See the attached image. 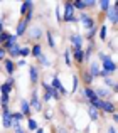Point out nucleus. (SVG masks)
Here are the masks:
<instances>
[{
    "mask_svg": "<svg viewBox=\"0 0 118 133\" xmlns=\"http://www.w3.org/2000/svg\"><path fill=\"white\" fill-rule=\"evenodd\" d=\"M83 94L86 96V99H88L89 103H93L95 99H98V98H96V93H95V91H93L91 88H86V89H83Z\"/></svg>",
    "mask_w": 118,
    "mask_h": 133,
    "instance_id": "obj_14",
    "label": "nucleus"
},
{
    "mask_svg": "<svg viewBox=\"0 0 118 133\" xmlns=\"http://www.w3.org/2000/svg\"><path fill=\"white\" fill-rule=\"evenodd\" d=\"M27 20L25 19H22L20 20L19 24H17V36H24V34H25V30H27Z\"/></svg>",
    "mask_w": 118,
    "mask_h": 133,
    "instance_id": "obj_13",
    "label": "nucleus"
},
{
    "mask_svg": "<svg viewBox=\"0 0 118 133\" xmlns=\"http://www.w3.org/2000/svg\"><path fill=\"white\" fill-rule=\"evenodd\" d=\"M29 72H30V81L36 84L37 81H39V72H37V69L34 68V66H30V69H29Z\"/></svg>",
    "mask_w": 118,
    "mask_h": 133,
    "instance_id": "obj_18",
    "label": "nucleus"
},
{
    "mask_svg": "<svg viewBox=\"0 0 118 133\" xmlns=\"http://www.w3.org/2000/svg\"><path fill=\"white\" fill-rule=\"evenodd\" d=\"M83 79H84V83H86V84H91V81H93V76L89 74V72H83Z\"/></svg>",
    "mask_w": 118,
    "mask_h": 133,
    "instance_id": "obj_31",
    "label": "nucleus"
},
{
    "mask_svg": "<svg viewBox=\"0 0 118 133\" xmlns=\"http://www.w3.org/2000/svg\"><path fill=\"white\" fill-rule=\"evenodd\" d=\"M42 88L46 89V93L49 94V96L53 98V99H59V93H57V91L53 88V86H49L47 83H42Z\"/></svg>",
    "mask_w": 118,
    "mask_h": 133,
    "instance_id": "obj_10",
    "label": "nucleus"
},
{
    "mask_svg": "<svg viewBox=\"0 0 118 133\" xmlns=\"http://www.w3.org/2000/svg\"><path fill=\"white\" fill-rule=\"evenodd\" d=\"M108 133H116V130H115V127H112V128H110V130H108Z\"/></svg>",
    "mask_w": 118,
    "mask_h": 133,
    "instance_id": "obj_43",
    "label": "nucleus"
},
{
    "mask_svg": "<svg viewBox=\"0 0 118 133\" xmlns=\"http://www.w3.org/2000/svg\"><path fill=\"white\" fill-rule=\"evenodd\" d=\"M89 74L93 76V78H98V76H101V78H105V74H103V71L100 69V64L98 62H91V66H89Z\"/></svg>",
    "mask_w": 118,
    "mask_h": 133,
    "instance_id": "obj_5",
    "label": "nucleus"
},
{
    "mask_svg": "<svg viewBox=\"0 0 118 133\" xmlns=\"http://www.w3.org/2000/svg\"><path fill=\"white\" fill-rule=\"evenodd\" d=\"M36 133H44V131L41 130V128H37V130H36Z\"/></svg>",
    "mask_w": 118,
    "mask_h": 133,
    "instance_id": "obj_44",
    "label": "nucleus"
},
{
    "mask_svg": "<svg viewBox=\"0 0 118 133\" xmlns=\"http://www.w3.org/2000/svg\"><path fill=\"white\" fill-rule=\"evenodd\" d=\"M73 7L74 10H84L89 7H95V2H73Z\"/></svg>",
    "mask_w": 118,
    "mask_h": 133,
    "instance_id": "obj_9",
    "label": "nucleus"
},
{
    "mask_svg": "<svg viewBox=\"0 0 118 133\" xmlns=\"http://www.w3.org/2000/svg\"><path fill=\"white\" fill-rule=\"evenodd\" d=\"M71 42H73V47H81L83 37H81V36H73V37H71Z\"/></svg>",
    "mask_w": 118,
    "mask_h": 133,
    "instance_id": "obj_21",
    "label": "nucleus"
},
{
    "mask_svg": "<svg viewBox=\"0 0 118 133\" xmlns=\"http://www.w3.org/2000/svg\"><path fill=\"white\" fill-rule=\"evenodd\" d=\"M29 54H30V49H29V47H20L19 56H22V57H27Z\"/></svg>",
    "mask_w": 118,
    "mask_h": 133,
    "instance_id": "obj_28",
    "label": "nucleus"
},
{
    "mask_svg": "<svg viewBox=\"0 0 118 133\" xmlns=\"http://www.w3.org/2000/svg\"><path fill=\"white\" fill-rule=\"evenodd\" d=\"M116 14H118V2H115V5H113L112 9H108V12H106V15H108V19H110L112 24H118Z\"/></svg>",
    "mask_w": 118,
    "mask_h": 133,
    "instance_id": "obj_4",
    "label": "nucleus"
},
{
    "mask_svg": "<svg viewBox=\"0 0 118 133\" xmlns=\"http://www.w3.org/2000/svg\"><path fill=\"white\" fill-rule=\"evenodd\" d=\"M5 83H9V84H12V86H14V78H12V76H10V78H9V79H7V81H5Z\"/></svg>",
    "mask_w": 118,
    "mask_h": 133,
    "instance_id": "obj_39",
    "label": "nucleus"
},
{
    "mask_svg": "<svg viewBox=\"0 0 118 133\" xmlns=\"http://www.w3.org/2000/svg\"><path fill=\"white\" fill-rule=\"evenodd\" d=\"M95 93H96V98H98V99H105V98H108L110 91L108 89H96Z\"/></svg>",
    "mask_w": 118,
    "mask_h": 133,
    "instance_id": "obj_20",
    "label": "nucleus"
},
{
    "mask_svg": "<svg viewBox=\"0 0 118 133\" xmlns=\"http://www.w3.org/2000/svg\"><path fill=\"white\" fill-rule=\"evenodd\" d=\"M101 66H103L101 71H103V74H105V78H108L110 72H115V71H116V64H115V62H113L112 59L108 57V56H106V57L103 59V64H101Z\"/></svg>",
    "mask_w": 118,
    "mask_h": 133,
    "instance_id": "obj_2",
    "label": "nucleus"
},
{
    "mask_svg": "<svg viewBox=\"0 0 118 133\" xmlns=\"http://www.w3.org/2000/svg\"><path fill=\"white\" fill-rule=\"evenodd\" d=\"M37 59H39V61L42 62V66H51V64H49V59H47L46 56H42V54H41V56H39Z\"/></svg>",
    "mask_w": 118,
    "mask_h": 133,
    "instance_id": "obj_34",
    "label": "nucleus"
},
{
    "mask_svg": "<svg viewBox=\"0 0 118 133\" xmlns=\"http://www.w3.org/2000/svg\"><path fill=\"white\" fill-rule=\"evenodd\" d=\"M41 36H42V29H41L39 25L32 27V29L29 30V37L30 39H41Z\"/></svg>",
    "mask_w": 118,
    "mask_h": 133,
    "instance_id": "obj_12",
    "label": "nucleus"
},
{
    "mask_svg": "<svg viewBox=\"0 0 118 133\" xmlns=\"http://www.w3.org/2000/svg\"><path fill=\"white\" fill-rule=\"evenodd\" d=\"M20 113H22L24 116H27V118L30 116V104H29V101H25V99L20 101Z\"/></svg>",
    "mask_w": 118,
    "mask_h": 133,
    "instance_id": "obj_11",
    "label": "nucleus"
},
{
    "mask_svg": "<svg viewBox=\"0 0 118 133\" xmlns=\"http://www.w3.org/2000/svg\"><path fill=\"white\" fill-rule=\"evenodd\" d=\"M30 54H32L34 57H39V56L42 54V49H41V45H39V44H36L32 49H30Z\"/></svg>",
    "mask_w": 118,
    "mask_h": 133,
    "instance_id": "obj_23",
    "label": "nucleus"
},
{
    "mask_svg": "<svg viewBox=\"0 0 118 133\" xmlns=\"http://www.w3.org/2000/svg\"><path fill=\"white\" fill-rule=\"evenodd\" d=\"M3 57H5V49L0 45V61H3Z\"/></svg>",
    "mask_w": 118,
    "mask_h": 133,
    "instance_id": "obj_37",
    "label": "nucleus"
},
{
    "mask_svg": "<svg viewBox=\"0 0 118 133\" xmlns=\"http://www.w3.org/2000/svg\"><path fill=\"white\" fill-rule=\"evenodd\" d=\"M32 7H34L32 2H24L22 5H20V14H22V15H25V14L32 12Z\"/></svg>",
    "mask_w": 118,
    "mask_h": 133,
    "instance_id": "obj_16",
    "label": "nucleus"
},
{
    "mask_svg": "<svg viewBox=\"0 0 118 133\" xmlns=\"http://www.w3.org/2000/svg\"><path fill=\"white\" fill-rule=\"evenodd\" d=\"M76 88H78V78L73 76V91H76Z\"/></svg>",
    "mask_w": 118,
    "mask_h": 133,
    "instance_id": "obj_36",
    "label": "nucleus"
},
{
    "mask_svg": "<svg viewBox=\"0 0 118 133\" xmlns=\"http://www.w3.org/2000/svg\"><path fill=\"white\" fill-rule=\"evenodd\" d=\"M53 88L56 89L59 94H66V88L61 84V81H59L57 76H53Z\"/></svg>",
    "mask_w": 118,
    "mask_h": 133,
    "instance_id": "obj_7",
    "label": "nucleus"
},
{
    "mask_svg": "<svg viewBox=\"0 0 118 133\" xmlns=\"http://www.w3.org/2000/svg\"><path fill=\"white\" fill-rule=\"evenodd\" d=\"M73 56H74V59H76V62L78 64H81L83 61H84V51H83L81 47H73Z\"/></svg>",
    "mask_w": 118,
    "mask_h": 133,
    "instance_id": "obj_6",
    "label": "nucleus"
},
{
    "mask_svg": "<svg viewBox=\"0 0 118 133\" xmlns=\"http://www.w3.org/2000/svg\"><path fill=\"white\" fill-rule=\"evenodd\" d=\"M15 66H25V61H24V59H20V61L19 62H17V64Z\"/></svg>",
    "mask_w": 118,
    "mask_h": 133,
    "instance_id": "obj_38",
    "label": "nucleus"
},
{
    "mask_svg": "<svg viewBox=\"0 0 118 133\" xmlns=\"http://www.w3.org/2000/svg\"><path fill=\"white\" fill-rule=\"evenodd\" d=\"M64 61H66V66H71V51H68V49L64 52Z\"/></svg>",
    "mask_w": 118,
    "mask_h": 133,
    "instance_id": "obj_30",
    "label": "nucleus"
},
{
    "mask_svg": "<svg viewBox=\"0 0 118 133\" xmlns=\"http://www.w3.org/2000/svg\"><path fill=\"white\" fill-rule=\"evenodd\" d=\"M113 121H115V123L118 121V115H116V113H113Z\"/></svg>",
    "mask_w": 118,
    "mask_h": 133,
    "instance_id": "obj_42",
    "label": "nucleus"
},
{
    "mask_svg": "<svg viewBox=\"0 0 118 133\" xmlns=\"http://www.w3.org/2000/svg\"><path fill=\"white\" fill-rule=\"evenodd\" d=\"M19 51H20V47H19V45H17V44H14L12 45V47H10L9 49V54H10V57H19Z\"/></svg>",
    "mask_w": 118,
    "mask_h": 133,
    "instance_id": "obj_19",
    "label": "nucleus"
},
{
    "mask_svg": "<svg viewBox=\"0 0 118 133\" xmlns=\"http://www.w3.org/2000/svg\"><path fill=\"white\" fill-rule=\"evenodd\" d=\"M0 32H3V20L0 19Z\"/></svg>",
    "mask_w": 118,
    "mask_h": 133,
    "instance_id": "obj_40",
    "label": "nucleus"
},
{
    "mask_svg": "<svg viewBox=\"0 0 118 133\" xmlns=\"http://www.w3.org/2000/svg\"><path fill=\"white\" fill-rule=\"evenodd\" d=\"M0 104L3 106H9V94H2V98H0Z\"/></svg>",
    "mask_w": 118,
    "mask_h": 133,
    "instance_id": "obj_29",
    "label": "nucleus"
},
{
    "mask_svg": "<svg viewBox=\"0 0 118 133\" xmlns=\"http://www.w3.org/2000/svg\"><path fill=\"white\" fill-rule=\"evenodd\" d=\"M0 91H2V94H10V93H12V84L3 83V84L0 86Z\"/></svg>",
    "mask_w": 118,
    "mask_h": 133,
    "instance_id": "obj_22",
    "label": "nucleus"
},
{
    "mask_svg": "<svg viewBox=\"0 0 118 133\" xmlns=\"http://www.w3.org/2000/svg\"><path fill=\"white\" fill-rule=\"evenodd\" d=\"M47 42H49V47H53V49H54V45H56V42H54V39H53V34H51V32H47Z\"/></svg>",
    "mask_w": 118,
    "mask_h": 133,
    "instance_id": "obj_35",
    "label": "nucleus"
},
{
    "mask_svg": "<svg viewBox=\"0 0 118 133\" xmlns=\"http://www.w3.org/2000/svg\"><path fill=\"white\" fill-rule=\"evenodd\" d=\"M73 14H74L73 2H64V17H62V20H64V22H79Z\"/></svg>",
    "mask_w": 118,
    "mask_h": 133,
    "instance_id": "obj_1",
    "label": "nucleus"
},
{
    "mask_svg": "<svg viewBox=\"0 0 118 133\" xmlns=\"http://www.w3.org/2000/svg\"><path fill=\"white\" fill-rule=\"evenodd\" d=\"M88 113H89V118H93V120H98L100 118V110L95 108V106H91V104H89V108H88Z\"/></svg>",
    "mask_w": 118,
    "mask_h": 133,
    "instance_id": "obj_17",
    "label": "nucleus"
},
{
    "mask_svg": "<svg viewBox=\"0 0 118 133\" xmlns=\"http://www.w3.org/2000/svg\"><path fill=\"white\" fill-rule=\"evenodd\" d=\"M9 37H10V34L9 32H5V30H3V32H0V44H5L7 41H9Z\"/></svg>",
    "mask_w": 118,
    "mask_h": 133,
    "instance_id": "obj_26",
    "label": "nucleus"
},
{
    "mask_svg": "<svg viewBox=\"0 0 118 133\" xmlns=\"http://www.w3.org/2000/svg\"><path fill=\"white\" fill-rule=\"evenodd\" d=\"M105 83H106V86H112V88H113V91H115V93L118 91L116 84H115V83H113V81H112V79H110V78H105Z\"/></svg>",
    "mask_w": 118,
    "mask_h": 133,
    "instance_id": "obj_33",
    "label": "nucleus"
},
{
    "mask_svg": "<svg viewBox=\"0 0 118 133\" xmlns=\"http://www.w3.org/2000/svg\"><path fill=\"white\" fill-rule=\"evenodd\" d=\"M3 64H5V71L12 76L14 71H15V62H14L12 59H5V62H3Z\"/></svg>",
    "mask_w": 118,
    "mask_h": 133,
    "instance_id": "obj_15",
    "label": "nucleus"
},
{
    "mask_svg": "<svg viewBox=\"0 0 118 133\" xmlns=\"http://www.w3.org/2000/svg\"><path fill=\"white\" fill-rule=\"evenodd\" d=\"M27 125H29V130H32V131L37 130V123H36V120H32V118H27Z\"/></svg>",
    "mask_w": 118,
    "mask_h": 133,
    "instance_id": "obj_25",
    "label": "nucleus"
},
{
    "mask_svg": "<svg viewBox=\"0 0 118 133\" xmlns=\"http://www.w3.org/2000/svg\"><path fill=\"white\" fill-rule=\"evenodd\" d=\"M46 120H51V111H46Z\"/></svg>",
    "mask_w": 118,
    "mask_h": 133,
    "instance_id": "obj_41",
    "label": "nucleus"
},
{
    "mask_svg": "<svg viewBox=\"0 0 118 133\" xmlns=\"http://www.w3.org/2000/svg\"><path fill=\"white\" fill-rule=\"evenodd\" d=\"M24 118H25V116H24L20 111H17V113H10V120H14V121H22Z\"/></svg>",
    "mask_w": 118,
    "mask_h": 133,
    "instance_id": "obj_24",
    "label": "nucleus"
},
{
    "mask_svg": "<svg viewBox=\"0 0 118 133\" xmlns=\"http://www.w3.org/2000/svg\"><path fill=\"white\" fill-rule=\"evenodd\" d=\"M100 7H101V10L108 12V9H110V2H108V0H101V2H100Z\"/></svg>",
    "mask_w": 118,
    "mask_h": 133,
    "instance_id": "obj_32",
    "label": "nucleus"
},
{
    "mask_svg": "<svg viewBox=\"0 0 118 133\" xmlns=\"http://www.w3.org/2000/svg\"><path fill=\"white\" fill-rule=\"evenodd\" d=\"M106 34H108V30H106V25H103L101 29H100V39H101V41H106Z\"/></svg>",
    "mask_w": 118,
    "mask_h": 133,
    "instance_id": "obj_27",
    "label": "nucleus"
},
{
    "mask_svg": "<svg viewBox=\"0 0 118 133\" xmlns=\"http://www.w3.org/2000/svg\"><path fill=\"white\" fill-rule=\"evenodd\" d=\"M29 104L34 108V110H37V111L42 110V104H41V99H39V96H37V91H32V96H30Z\"/></svg>",
    "mask_w": 118,
    "mask_h": 133,
    "instance_id": "obj_3",
    "label": "nucleus"
},
{
    "mask_svg": "<svg viewBox=\"0 0 118 133\" xmlns=\"http://www.w3.org/2000/svg\"><path fill=\"white\" fill-rule=\"evenodd\" d=\"M79 19H81V22H83V25H84V27H86V29H89V30H91V29H93V27H95V20H93V19H91V17H88V15H86V14H83V15H81V17H79Z\"/></svg>",
    "mask_w": 118,
    "mask_h": 133,
    "instance_id": "obj_8",
    "label": "nucleus"
}]
</instances>
